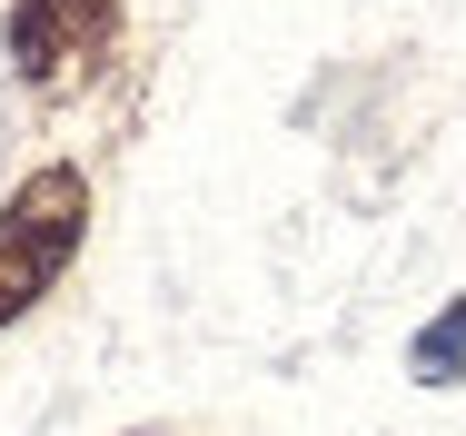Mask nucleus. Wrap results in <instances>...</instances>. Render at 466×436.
<instances>
[{
    "label": "nucleus",
    "instance_id": "f257e3e1",
    "mask_svg": "<svg viewBox=\"0 0 466 436\" xmlns=\"http://www.w3.org/2000/svg\"><path fill=\"white\" fill-rule=\"evenodd\" d=\"M80 238H90V178L70 159H50V169H30L10 188V208H0V328H20L60 288Z\"/></svg>",
    "mask_w": 466,
    "mask_h": 436
},
{
    "label": "nucleus",
    "instance_id": "f03ea898",
    "mask_svg": "<svg viewBox=\"0 0 466 436\" xmlns=\"http://www.w3.org/2000/svg\"><path fill=\"white\" fill-rule=\"evenodd\" d=\"M119 50V0H10V60L40 99L80 89Z\"/></svg>",
    "mask_w": 466,
    "mask_h": 436
},
{
    "label": "nucleus",
    "instance_id": "7ed1b4c3",
    "mask_svg": "<svg viewBox=\"0 0 466 436\" xmlns=\"http://www.w3.org/2000/svg\"><path fill=\"white\" fill-rule=\"evenodd\" d=\"M407 367H417L427 387H457V377H466V298H447V308L407 338Z\"/></svg>",
    "mask_w": 466,
    "mask_h": 436
}]
</instances>
